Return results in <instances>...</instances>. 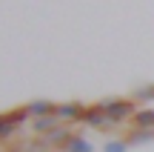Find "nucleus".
<instances>
[{"instance_id": "1", "label": "nucleus", "mask_w": 154, "mask_h": 152, "mask_svg": "<svg viewBox=\"0 0 154 152\" xmlns=\"http://www.w3.org/2000/svg\"><path fill=\"white\" fill-rule=\"evenodd\" d=\"M131 109H134L131 101H106V103H103V112L109 115V121H123V118H128Z\"/></svg>"}, {"instance_id": "2", "label": "nucleus", "mask_w": 154, "mask_h": 152, "mask_svg": "<svg viewBox=\"0 0 154 152\" xmlns=\"http://www.w3.org/2000/svg\"><path fill=\"white\" fill-rule=\"evenodd\" d=\"M54 109L57 106H51L49 101H34V103H29V106H26V112L34 115V118H40V115H54Z\"/></svg>"}, {"instance_id": "3", "label": "nucleus", "mask_w": 154, "mask_h": 152, "mask_svg": "<svg viewBox=\"0 0 154 152\" xmlns=\"http://www.w3.org/2000/svg\"><path fill=\"white\" fill-rule=\"evenodd\" d=\"M54 115L57 118H80V115H86V112H83L80 103H63V106L54 109Z\"/></svg>"}, {"instance_id": "4", "label": "nucleus", "mask_w": 154, "mask_h": 152, "mask_svg": "<svg viewBox=\"0 0 154 152\" xmlns=\"http://www.w3.org/2000/svg\"><path fill=\"white\" fill-rule=\"evenodd\" d=\"M83 118H86V121H88L91 126H103L106 121H109V115L103 112V106H97V109H88V112L83 115Z\"/></svg>"}, {"instance_id": "5", "label": "nucleus", "mask_w": 154, "mask_h": 152, "mask_svg": "<svg viewBox=\"0 0 154 152\" xmlns=\"http://www.w3.org/2000/svg\"><path fill=\"white\" fill-rule=\"evenodd\" d=\"M134 121H137L140 126H154V109H140V112H134Z\"/></svg>"}, {"instance_id": "6", "label": "nucleus", "mask_w": 154, "mask_h": 152, "mask_svg": "<svg viewBox=\"0 0 154 152\" xmlns=\"http://www.w3.org/2000/svg\"><path fill=\"white\" fill-rule=\"evenodd\" d=\"M66 152H91V147L83 138H72V141H66Z\"/></svg>"}, {"instance_id": "7", "label": "nucleus", "mask_w": 154, "mask_h": 152, "mask_svg": "<svg viewBox=\"0 0 154 152\" xmlns=\"http://www.w3.org/2000/svg\"><path fill=\"white\" fill-rule=\"evenodd\" d=\"M63 141H72V132L69 129H51V135L46 138V144H63Z\"/></svg>"}, {"instance_id": "8", "label": "nucleus", "mask_w": 154, "mask_h": 152, "mask_svg": "<svg viewBox=\"0 0 154 152\" xmlns=\"http://www.w3.org/2000/svg\"><path fill=\"white\" fill-rule=\"evenodd\" d=\"M43 129H54V115H51V118H37L34 121V132H43Z\"/></svg>"}, {"instance_id": "9", "label": "nucleus", "mask_w": 154, "mask_h": 152, "mask_svg": "<svg viewBox=\"0 0 154 152\" xmlns=\"http://www.w3.org/2000/svg\"><path fill=\"white\" fill-rule=\"evenodd\" d=\"M143 141H154V129H143V132H137V135H131L128 144H143Z\"/></svg>"}, {"instance_id": "10", "label": "nucleus", "mask_w": 154, "mask_h": 152, "mask_svg": "<svg viewBox=\"0 0 154 152\" xmlns=\"http://www.w3.org/2000/svg\"><path fill=\"white\" fill-rule=\"evenodd\" d=\"M126 149H128V144H126V141H109L103 152H126Z\"/></svg>"}, {"instance_id": "11", "label": "nucleus", "mask_w": 154, "mask_h": 152, "mask_svg": "<svg viewBox=\"0 0 154 152\" xmlns=\"http://www.w3.org/2000/svg\"><path fill=\"white\" fill-rule=\"evenodd\" d=\"M11 132H14V124L6 118H0V138H11Z\"/></svg>"}, {"instance_id": "12", "label": "nucleus", "mask_w": 154, "mask_h": 152, "mask_svg": "<svg viewBox=\"0 0 154 152\" xmlns=\"http://www.w3.org/2000/svg\"><path fill=\"white\" fill-rule=\"evenodd\" d=\"M137 98H140V101H151V98H154V86H149V89H140Z\"/></svg>"}]
</instances>
